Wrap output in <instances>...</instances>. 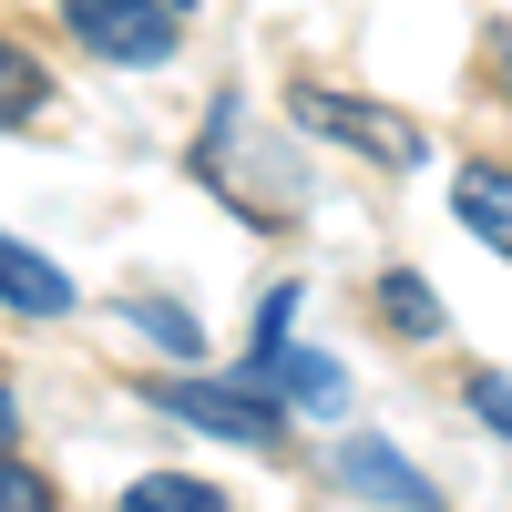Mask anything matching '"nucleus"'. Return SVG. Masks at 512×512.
Instances as JSON below:
<instances>
[{"label": "nucleus", "mask_w": 512, "mask_h": 512, "mask_svg": "<svg viewBox=\"0 0 512 512\" xmlns=\"http://www.w3.org/2000/svg\"><path fill=\"white\" fill-rule=\"evenodd\" d=\"M287 113L308 123V134L359 144L369 164H420V154H431V134H420L410 113H379V103H359V93H328V82H297V93H287Z\"/></svg>", "instance_id": "f257e3e1"}, {"label": "nucleus", "mask_w": 512, "mask_h": 512, "mask_svg": "<svg viewBox=\"0 0 512 512\" xmlns=\"http://www.w3.org/2000/svg\"><path fill=\"white\" fill-rule=\"evenodd\" d=\"M62 21H72L82 52H103L123 72L175 62V11H154V0H62Z\"/></svg>", "instance_id": "f03ea898"}, {"label": "nucleus", "mask_w": 512, "mask_h": 512, "mask_svg": "<svg viewBox=\"0 0 512 512\" xmlns=\"http://www.w3.org/2000/svg\"><path fill=\"white\" fill-rule=\"evenodd\" d=\"M144 410L195 420V431L246 441V451H267V441H277V400H267V390H205V379H154V390H144Z\"/></svg>", "instance_id": "7ed1b4c3"}, {"label": "nucleus", "mask_w": 512, "mask_h": 512, "mask_svg": "<svg viewBox=\"0 0 512 512\" xmlns=\"http://www.w3.org/2000/svg\"><path fill=\"white\" fill-rule=\"evenodd\" d=\"M246 369L267 379V390H277L287 410H338V400H349L338 359H318V349H287V338H277V349H246Z\"/></svg>", "instance_id": "20e7f679"}, {"label": "nucleus", "mask_w": 512, "mask_h": 512, "mask_svg": "<svg viewBox=\"0 0 512 512\" xmlns=\"http://www.w3.org/2000/svg\"><path fill=\"white\" fill-rule=\"evenodd\" d=\"M338 482L369 492V502H400V512H431V502H441V492H431V472H410L390 441H349V451H338Z\"/></svg>", "instance_id": "39448f33"}, {"label": "nucleus", "mask_w": 512, "mask_h": 512, "mask_svg": "<svg viewBox=\"0 0 512 512\" xmlns=\"http://www.w3.org/2000/svg\"><path fill=\"white\" fill-rule=\"evenodd\" d=\"M451 216L472 226L492 256H512V164H461L451 175Z\"/></svg>", "instance_id": "423d86ee"}, {"label": "nucleus", "mask_w": 512, "mask_h": 512, "mask_svg": "<svg viewBox=\"0 0 512 512\" xmlns=\"http://www.w3.org/2000/svg\"><path fill=\"white\" fill-rule=\"evenodd\" d=\"M0 297L31 308V318H72V277L52 267V256H31L21 236H0Z\"/></svg>", "instance_id": "0eeeda50"}, {"label": "nucleus", "mask_w": 512, "mask_h": 512, "mask_svg": "<svg viewBox=\"0 0 512 512\" xmlns=\"http://www.w3.org/2000/svg\"><path fill=\"white\" fill-rule=\"evenodd\" d=\"M123 318H134V338H154L164 359H195V349H205V328L175 308V297H144V287H134V297H123Z\"/></svg>", "instance_id": "6e6552de"}, {"label": "nucleus", "mask_w": 512, "mask_h": 512, "mask_svg": "<svg viewBox=\"0 0 512 512\" xmlns=\"http://www.w3.org/2000/svg\"><path fill=\"white\" fill-rule=\"evenodd\" d=\"M379 318H390L400 338H441V297L420 287L410 267H390V277H379Z\"/></svg>", "instance_id": "1a4fd4ad"}, {"label": "nucleus", "mask_w": 512, "mask_h": 512, "mask_svg": "<svg viewBox=\"0 0 512 512\" xmlns=\"http://www.w3.org/2000/svg\"><path fill=\"white\" fill-rule=\"evenodd\" d=\"M41 103H52V82H41V62L0 41V123H41Z\"/></svg>", "instance_id": "9d476101"}, {"label": "nucleus", "mask_w": 512, "mask_h": 512, "mask_svg": "<svg viewBox=\"0 0 512 512\" xmlns=\"http://www.w3.org/2000/svg\"><path fill=\"white\" fill-rule=\"evenodd\" d=\"M123 502H134V512H216V492H205V482H185V472H144Z\"/></svg>", "instance_id": "9b49d317"}, {"label": "nucleus", "mask_w": 512, "mask_h": 512, "mask_svg": "<svg viewBox=\"0 0 512 512\" xmlns=\"http://www.w3.org/2000/svg\"><path fill=\"white\" fill-rule=\"evenodd\" d=\"M461 400H472V410L492 420V431L512 441V379H502V369H472V379H461Z\"/></svg>", "instance_id": "f8f14e48"}, {"label": "nucleus", "mask_w": 512, "mask_h": 512, "mask_svg": "<svg viewBox=\"0 0 512 512\" xmlns=\"http://www.w3.org/2000/svg\"><path fill=\"white\" fill-rule=\"evenodd\" d=\"M31 502H52V482H41L31 461H11V451H0V512H31Z\"/></svg>", "instance_id": "ddd939ff"}, {"label": "nucleus", "mask_w": 512, "mask_h": 512, "mask_svg": "<svg viewBox=\"0 0 512 512\" xmlns=\"http://www.w3.org/2000/svg\"><path fill=\"white\" fill-rule=\"evenodd\" d=\"M287 318H297V287H277L267 308H256V338H246V349H277V338H287Z\"/></svg>", "instance_id": "4468645a"}, {"label": "nucleus", "mask_w": 512, "mask_h": 512, "mask_svg": "<svg viewBox=\"0 0 512 512\" xmlns=\"http://www.w3.org/2000/svg\"><path fill=\"white\" fill-rule=\"evenodd\" d=\"M11 431H21V410H11V379H0V451H11Z\"/></svg>", "instance_id": "2eb2a0df"}, {"label": "nucleus", "mask_w": 512, "mask_h": 512, "mask_svg": "<svg viewBox=\"0 0 512 512\" xmlns=\"http://www.w3.org/2000/svg\"><path fill=\"white\" fill-rule=\"evenodd\" d=\"M492 72H502V93H512V31H502V41H492Z\"/></svg>", "instance_id": "dca6fc26"}]
</instances>
